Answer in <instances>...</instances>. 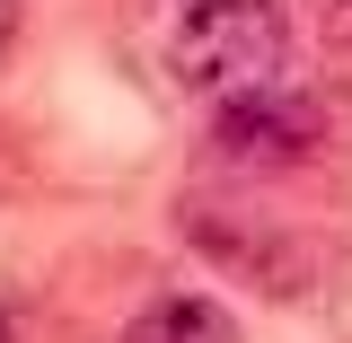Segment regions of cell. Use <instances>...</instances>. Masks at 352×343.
I'll return each instance as SVG.
<instances>
[{"instance_id": "1", "label": "cell", "mask_w": 352, "mask_h": 343, "mask_svg": "<svg viewBox=\"0 0 352 343\" xmlns=\"http://www.w3.org/2000/svg\"><path fill=\"white\" fill-rule=\"evenodd\" d=\"M282 9L273 0H185V18L168 27V71L194 97H238L256 80H282Z\"/></svg>"}, {"instance_id": "2", "label": "cell", "mask_w": 352, "mask_h": 343, "mask_svg": "<svg viewBox=\"0 0 352 343\" xmlns=\"http://www.w3.org/2000/svg\"><path fill=\"white\" fill-rule=\"evenodd\" d=\"M220 150L247 168H308L326 150V106L291 80H256L238 97H220Z\"/></svg>"}, {"instance_id": "3", "label": "cell", "mask_w": 352, "mask_h": 343, "mask_svg": "<svg viewBox=\"0 0 352 343\" xmlns=\"http://www.w3.org/2000/svg\"><path fill=\"white\" fill-rule=\"evenodd\" d=\"M124 343H238V317L220 300H203V291H168L124 326Z\"/></svg>"}, {"instance_id": "4", "label": "cell", "mask_w": 352, "mask_h": 343, "mask_svg": "<svg viewBox=\"0 0 352 343\" xmlns=\"http://www.w3.org/2000/svg\"><path fill=\"white\" fill-rule=\"evenodd\" d=\"M326 62L352 71V0H326Z\"/></svg>"}, {"instance_id": "5", "label": "cell", "mask_w": 352, "mask_h": 343, "mask_svg": "<svg viewBox=\"0 0 352 343\" xmlns=\"http://www.w3.org/2000/svg\"><path fill=\"white\" fill-rule=\"evenodd\" d=\"M18 44V0H0V53Z\"/></svg>"}, {"instance_id": "6", "label": "cell", "mask_w": 352, "mask_h": 343, "mask_svg": "<svg viewBox=\"0 0 352 343\" xmlns=\"http://www.w3.org/2000/svg\"><path fill=\"white\" fill-rule=\"evenodd\" d=\"M0 343H9V317H0Z\"/></svg>"}]
</instances>
